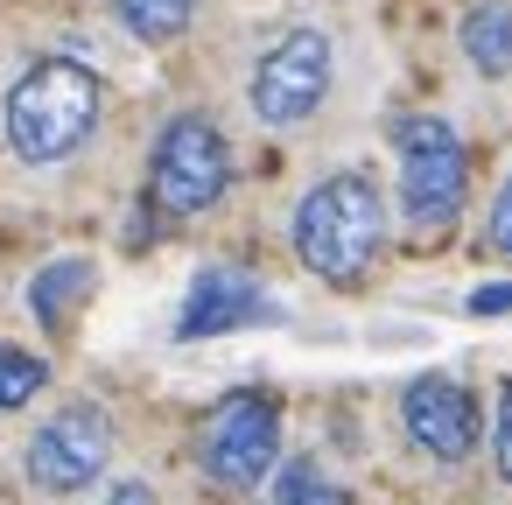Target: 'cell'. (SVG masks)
Here are the masks:
<instances>
[{
	"mask_svg": "<svg viewBox=\"0 0 512 505\" xmlns=\"http://www.w3.org/2000/svg\"><path fill=\"white\" fill-rule=\"evenodd\" d=\"M113 15H120L141 43H169V36H183V29H190L197 0H113Z\"/></svg>",
	"mask_w": 512,
	"mask_h": 505,
	"instance_id": "cell-12",
	"label": "cell"
},
{
	"mask_svg": "<svg viewBox=\"0 0 512 505\" xmlns=\"http://www.w3.org/2000/svg\"><path fill=\"white\" fill-rule=\"evenodd\" d=\"M330 36L323 29H288L260 64H253V120L260 127H302L330 99Z\"/></svg>",
	"mask_w": 512,
	"mask_h": 505,
	"instance_id": "cell-5",
	"label": "cell"
},
{
	"mask_svg": "<svg viewBox=\"0 0 512 505\" xmlns=\"http://www.w3.org/2000/svg\"><path fill=\"white\" fill-rule=\"evenodd\" d=\"M99 113H106L99 71L78 64V57H43L15 78L8 106H0V127H8V148L29 169H50V162H71L92 141Z\"/></svg>",
	"mask_w": 512,
	"mask_h": 505,
	"instance_id": "cell-1",
	"label": "cell"
},
{
	"mask_svg": "<svg viewBox=\"0 0 512 505\" xmlns=\"http://www.w3.org/2000/svg\"><path fill=\"white\" fill-rule=\"evenodd\" d=\"M393 148H400V211L414 232H442L456 225L463 197H470V155L456 141L449 120L435 113H414L393 127Z\"/></svg>",
	"mask_w": 512,
	"mask_h": 505,
	"instance_id": "cell-3",
	"label": "cell"
},
{
	"mask_svg": "<svg viewBox=\"0 0 512 505\" xmlns=\"http://www.w3.org/2000/svg\"><path fill=\"white\" fill-rule=\"evenodd\" d=\"M232 183V148L225 134L204 120V113H176L155 141V162H148V204L162 218H197L225 197Z\"/></svg>",
	"mask_w": 512,
	"mask_h": 505,
	"instance_id": "cell-4",
	"label": "cell"
},
{
	"mask_svg": "<svg viewBox=\"0 0 512 505\" xmlns=\"http://www.w3.org/2000/svg\"><path fill=\"white\" fill-rule=\"evenodd\" d=\"M99 288V274H92V260H50L36 281H29V309L50 323V330H64L78 309H85V295Z\"/></svg>",
	"mask_w": 512,
	"mask_h": 505,
	"instance_id": "cell-10",
	"label": "cell"
},
{
	"mask_svg": "<svg viewBox=\"0 0 512 505\" xmlns=\"http://www.w3.org/2000/svg\"><path fill=\"white\" fill-rule=\"evenodd\" d=\"M400 421H407L414 449H428L435 463H463L477 449V393L449 372H421L400 393Z\"/></svg>",
	"mask_w": 512,
	"mask_h": 505,
	"instance_id": "cell-8",
	"label": "cell"
},
{
	"mask_svg": "<svg viewBox=\"0 0 512 505\" xmlns=\"http://www.w3.org/2000/svg\"><path fill=\"white\" fill-rule=\"evenodd\" d=\"M274 295L239 274V267H204L183 295V316H176V337H225V330H253V323H274Z\"/></svg>",
	"mask_w": 512,
	"mask_h": 505,
	"instance_id": "cell-9",
	"label": "cell"
},
{
	"mask_svg": "<svg viewBox=\"0 0 512 505\" xmlns=\"http://www.w3.org/2000/svg\"><path fill=\"white\" fill-rule=\"evenodd\" d=\"M463 57H470V71H484V78H512V8H498V0H484V8H470L463 15Z\"/></svg>",
	"mask_w": 512,
	"mask_h": 505,
	"instance_id": "cell-11",
	"label": "cell"
},
{
	"mask_svg": "<svg viewBox=\"0 0 512 505\" xmlns=\"http://www.w3.org/2000/svg\"><path fill=\"white\" fill-rule=\"evenodd\" d=\"M281 456V407L267 393H232L218 400L211 428H204V470L225 491H253Z\"/></svg>",
	"mask_w": 512,
	"mask_h": 505,
	"instance_id": "cell-7",
	"label": "cell"
},
{
	"mask_svg": "<svg viewBox=\"0 0 512 505\" xmlns=\"http://www.w3.org/2000/svg\"><path fill=\"white\" fill-rule=\"evenodd\" d=\"M491 246L512 260V176H505V190H498V204H491Z\"/></svg>",
	"mask_w": 512,
	"mask_h": 505,
	"instance_id": "cell-17",
	"label": "cell"
},
{
	"mask_svg": "<svg viewBox=\"0 0 512 505\" xmlns=\"http://www.w3.org/2000/svg\"><path fill=\"white\" fill-rule=\"evenodd\" d=\"M43 379H50V365H43L36 351H22V344H0V414H8V407H22V400H36V393H43Z\"/></svg>",
	"mask_w": 512,
	"mask_h": 505,
	"instance_id": "cell-13",
	"label": "cell"
},
{
	"mask_svg": "<svg viewBox=\"0 0 512 505\" xmlns=\"http://www.w3.org/2000/svg\"><path fill=\"white\" fill-rule=\"evenodd\" d=\"M491 463H498V477L512 484V379H505V393H498V428H491Z\"/></svg>",
	"mask_w": 512,
	"mask_h": 505,
	"instance_id": "cell-15",
	"label": "cell"
},
{
	"mask_svg": "<svg viewBox=\"0 0 512 505\" xmlns=\"http://www.w3.org/2000/svg\"><path fill=\"white\" fill-rule=\"evenodd\" d=\"M99 505H155V491H148L141 477H127V484H113V491H106Z\"/></svg>",
	"mask_w": 512,
	"mask_h": 505,
	"instance_id": "cell-18",
	"label": "cell"
},
{
	"mask_svg": "<svg viewBox=\"0 0 512 505\" xmlns=\"http://www.w3.org/2000/svg\"><path fill=\"white\" fill-rule=\"evenodd\" d=\"M267 505H351V498H344L316 463H288V470L274 477V498H267Z\"/></svg>",
	"mask_w": 512,
	"mask_h": 505,
	"instance_id": "cell-14",
	"label": "cell"
},
{
	"mask_svg": "<svg viewBox=\"0 0 512 505\" xmlns=\"http://www.w3.org/2000/svg\"><path fill=\"white\" fill-rule=\"evenodd\" d=\"M470 316H512V281H491V288H470V302H463Z\"/></svg>",
	"mask_w": 512,
	"mask_h": 505,
	"instance_id": "cell-16",
	"label": "cell"
},
{
	"mask_svg": "<svg viewBox=\"0 0 512 505\" xmlns=\"http://www.w3.org/2000/svg\"><path fill=\"white\" fill-rule=\"evenodd\" d=\"M29 484L36 491H85V484H99V470L113 463V421H106V407H92V400H71L64 414H50L36 435H29Z\"/></svg>",
	"mask_w": 512,
	"mask_h": 505,
	"instance_id": "cell-6",
	"label": "cell"
},
{
	"mask_svg": "<svg viewBox=\"0 0 512 505\" xmlns=\"http://www.w3.org/2000/svg\"><path fill=\"white\" fill-rule=\"evenodd\" d=\"M295 253L309 274H323L330 288H351L372 274V260L386 253V204L379 183L365 169H337L323 176L302 204H295Z\"/></svg>",
	"mask_w": 512,
	"mask_h": 505,
	"instance_id": "cell-2",
	"label": "cell"
}]
</instances>
